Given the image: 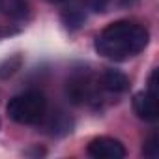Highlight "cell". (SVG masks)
<instances>
[{"mask_svg": "<svg viewBox=\"0 0 159 159\" xmlns=\"http://www.w3.org/2000/svg\"><path fill=\"white\" fill-rule=\"evenodd\" d=\"M51 2H64V0H51Z\"/></svg>", "mask_w": 159, "mask_h": 159, "instance_id": "4fadbf2b", "label": "cell"}, {"mask_svg": "<svg viewBox=\"0 0 159 159\" xmlns=\"http://www.w3.org/2000/svg\"><path fill=\"white\" fill-rule=\"evenodd\" d=\"M8 10V13L11 15V17H25L26 15V4L25 2H21V0H15V2H11L10 6H6Z\"/></svg>", "mask_w": 159, "mask_h": 159, "instance_id": "30bf717a", "label": "cell"}, {"mask_svg": "<svg viewBox=\"0 0 159 159\" xmlns=\"http://www.w3.org/2000/svg\"><path fill=\"white\" fill-rule=\"evenodd\" d=\"M84 13L79 10V8H71V10H66L64 13H62V21H64V25L67 26V28H71V30H75V28H79L83 23H84Z\"/></svg>", "mask_w": 159, "mask_h": 159, "instance_id": "ba28073f", "label": "cell"}, {"mask_svg": "<svg viewBox=\"0 0 159 159\" xmlns=\"http://www.w3.org/2000/svg\"><path fill=\"white\" fill-rule=\"evenodd\" d=\"M142 153L150 159H155L159 155V140H157V135H150L148 140L144 142V148H142Z\"/></svg>", "mask_w": 159, "mask_h": 159, "instance_id": "9c48e42d", "label": "cell"}, {"mask_svg": "<svg viewBox=\"0 0 159 159\" xmlns=\"http://www.w3.org/2000/svg\"><path fill=\"white\" fill-rule=\"evenodd\" d=\"M47 127L51 129V131H49L51 135H54V137H62V135L71 133L73 122H71V118H67L64 112H58L56 118H51V122L47 124Z\"/></svg>", "mask_w": 159, "mask_h": 159, "instance_id": "8992f818", "label": "cell"}, {"mask_svg": "<svg viewBox=\"0 0 159 159\" xmlns=\"http://www.w3.org/2000/svg\"><path fill=\"white\" fill-rule=\"evenodd\" d=\"M6 112L17 124H38L47 112V99L41 92H25L10 99Z\"/></svg>", "mask_w": 159, "mask_h": 159, "instance_id": "7a4b0ae2", "label": "cell"}, {"mask_svg": "<svg viewBox=\"0 0 159 159\" xmlns=\"http://www.w3.org/2000/svg\"><path fill=\"white\" fill-rule=\"evenodd\" d=\"M101 84L105 90L114 92V94H124L129 90V79L125 73L118 71V69H107L101 77Z\"/></svg>", "mask_w": 159, "mask_h": 159, "instance_id": "5b68a950", "label": "cell"}, {"mask_svg": "<svg viewBox=\"0 0 159 159\" xmlns=\"http://www.w3.org/2000/svg\"><path fill=\"white\" fill-rule=\"evenodd\" d=\"M148 41L150 34L142 25L133 21H116L101 30L94 47L101 56L114 62H124L142 52Z\"/></svg>", "mask_w": 159, "mask_h": 159, "instance_id": "6da1fadb", "label": "cell"}, {"mask_svg": "<svg viewBox=\"0 0 159 159\" xmlns=\"http://www.w3.org/2000/svg\"><path fill=\"white\" fill-rule=\"evenodd\" d=\"M157 75H159V71H157V69H153V71L150 73V77H148V92H150V94H153V96H159V88H157Z\"/></svg>", "mask_w": 159, "mask_h": 159, "instance_id": "8fae6325", "label": "cell"}, {"mask_svg": "<svg viewBox=\"0 0 159 159\" xmlns=\"http://www.w3.org/2000/svg\"><path fill=\"white\" fill-rule=\"evenodd\" d=\"M19 30H15V28H4V26H0V39H4V38H8V36H13V34H17Z\"/></svg>", "mask_w": 159, "mask_h": 159, "instance_id": "7c38bea8", "label": "cell"}, {"mask_svg": "<svg viewBox=\"0 0 159 159\" xmlns=\"http://www.w3.org/2000/svg\"><path fill=\"white\" fill-rule=\"evenodd\" d=\"M133 111L135 114L144 120V122H155L159 116V107H157V96L146 92H139L133 96Z\"/></svg>", "mask_w": 159, "mask_h": 159, "instance_id": "277c9868", "label": "cell"}, {"mask_svg": "<svg viewBox=\"0 0 159 159\" xmlns=\"http://www.w3.org/2000/svg\"><path fill=\"white\" fill-rule=\"evenodd\" d=\"M88 153L96 159H122L125 157V148L112 137H96L88 144Z\"/></svg>", "mask_w": 159, "mask_h": 159, "instance_id": "3957f363", "label": "cell"}, {"mask_svg": "<svg viewBox=\"0 0 159 159\" xmlns=\"http://www.w3.org/2000/svg\"><path fill=\"white\" fill-rule=\"evenodd\" d=\"M23 66V56L21 54H11L0 62V79H8L15 75Z\"/></svg>", "mask_w": 159, "mask_h": 159, "instance_id": "52a82bcc", "label": "cell"}]
</instances>
